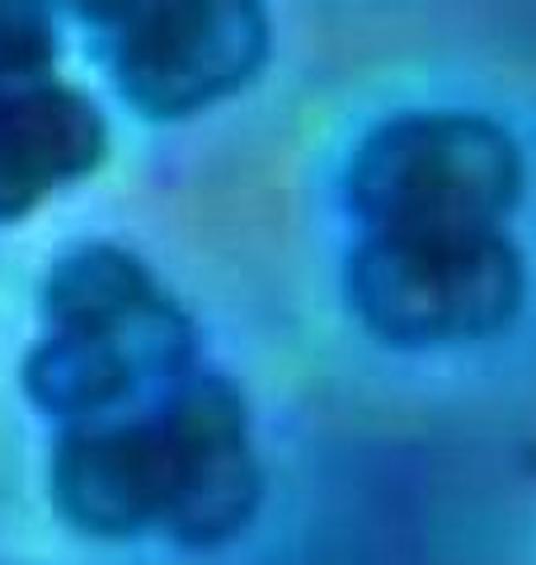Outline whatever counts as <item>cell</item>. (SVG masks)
Returning <instances> with one entry per match:
<instances>
[{
  "label": "cell",
  "mask_w": 536,
  "mask_h": 565,
  "mask_svg": "<svg viewBox=\"0 0 536 565\" xmlns=\"http://www.w3.org/2000/svg\"><path fill=\"white\" fill-rule=\"evenodd\" d=\"M81 20H95V24H132L141 10L156 6V0H66Z\"/></svg>",
  "instance_id": "9c48e42d"
},
{
  "label": "cell",
  "mask_w": 536,
  "mask_h": 565,
  "mask_svg": "<svg viewBox=\"0 0 536 565\" xmlns=\"http://www.w3.org/2000/svg\"><path fill=\"white\" fill-rule=\"evenodd\" d=\"M193 326L170 297L114 326L52 330L24 359L29 401L62 424L118 415L141 392H170L189 377Z\"/></svg>",
  "instance_id": "5b68a950"
},
{
  "label": "cell",
  "mask_w": 536,
  "mask_h": 565,
  "mask_svg": "<svg viewBox=\"0 0 536 565\" xmlns=\"http://www.w3.org/2000/svg\"><path fill=\"white\" fill-rule=\"evenodd\" d=\"M57 57L52 0H0V85L39 81Z\"/></svg>",
  "instance_id": "ba28073f"
},
{
  "label": "cell",
  "mask_w": 536,
  "mask_h": 565,
  "mask_svg": "<svg viewBox=\"0 0 536 565\" xmlns=\"http://www.w3.org/2000/svg\"><path fill=\"white\" fill-rule=\"evenodd\" d=\"M104 114L71 85H0V222H20L52 189L104 161Z\"/></svg>",
  "instance_id": "8992f818"
},
{
  "label": "cell",
  "mask_w": 536,
  "mask_h": 565,
  "mask_svg": "<svg viewBox=\"0 0 536 565\" xmlns=\"http://www.w3.org/2000/svg\"><path fill=\"white\" fill-rule=\"evenodd\" d=\"M160 297L165 292L137 255L118 250V245H81L52 264L43 307L52 330H76L128 321V316L156 307Z\"/></svg>",
  "instance_id": "52a82bcc"
},
{
  "label": "cell",
  "mask_w": 536,
  "mask_h": 565,
  "mask_svg": "<svg viewBox=\"0 0 536 565\" xmlns=\"http://www.w3.org/2000/svg\"><path fill=\"white\" fill-rule=\"evenodd\" d=\"M349 302L386 344L485 340L523 307V259L504 232H367L349 259Z\"/></svg>",
  "instance_id": "3957f363"
},
{
  "label": "cell",
  "mask_w": 536,
  "mask_h": 565,
  "mask_svg": "<svg viewBox=\"0 0 536 565\" xmlns=\"http://www.w3.org/2000/svg\"><path fill=\"white\" fill-rule=\"evenodd\" d=\"M52 504L89 537L160 527L179 546H222L255 519L259 462L226 377H184L137 415L66 424L52 448Z\"/></svg>",
  "instance_id": "6da1fadb"
},
{
  "label": "cell",
  "mask_w": 536,
  "mask_h": 565,
  "mask_svg": "<svg viewBox=\"0 0 536 565\" xmlns=\"http://www.w3.org/2000/svg\"><path fill=\"white\" fill-rule=\"evenodd\" d=\"M264 57V0H156L122 24L114 76L137 114L189 118L236 95Z\"/></svg>",
  "instance_id": "277c9868"
},
{
  "label": "cell",
  "mask_w": 536,
  "mask_h": 565,
  "mask_svg": "<svg viewBox=\"0 0 536 565\" xmlns=\"http://www.w3.org/2000/svg\"><path fill=\"white\" fill-rule=\"evenodd\" d=\"M517 189V141L480 114H400L349 166V203L367 232H499Z\"/></svg>",
  "instance_id": "7a4b0ae2"
}]
</instances>
